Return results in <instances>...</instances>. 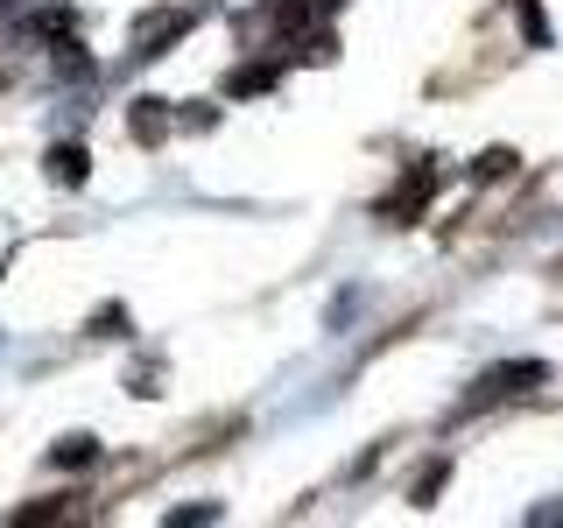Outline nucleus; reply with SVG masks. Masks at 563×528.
Returning <instances> with one entry per match:
<instances>
[{
    "mask_svg": "<svg viewBox=\"0 0 563 528\" xmlns=\"http://www.w3.org/2000/svg\"><path fill=\"white\" fill-rule=\"evenodd\" d=\"M536 381H550V366H542V360H507V366H493V374H479V387H472L457 409L479 416V409H493V402H507V395H528Z\"/></svg>",
    "mask_w": 563,
    "mask_h": 528,
    "instance_id": "f257e3e1",
    "label": "nucleus"
},
{
    "mask_svg": "<svg viewBox=\"0 0 563 528\" xmlns=\"http://www.w3.org/2000/svg\"><path fill=\"white\" fill-rule=\"evenodd\" d=\"M184 29H190V8H148L134 22V57H163V43L184 35Z\"/></svg>",
    "mask_w": 563,
    "mask_h": 528,
    "instance_id": "f03ea898",
    "label": "nucleus"
},
{
    "mask_svg": "<svg viewBox=\"0 0 563 528\" xmlns=\"http://www.w3.org/2000/svg\"><path fill=\"white\" fill-rule=\"evenodd\" d=\"M85 163H92V155H85L78 141H57V148H49V184H85Z\"/></svg>",
    "mask_w": 563,
    "mask_h": 528,
    "instance_id": "7ed1b4c3",
    "label": "nucleus"
},
{
    "mask_svg": "<svg viewBox=\"0 0 563 528\" xmlns=\"http://www.w3.org/2000/svg\"><path fill=\"white\" fill-rule=\"evenodd\" d=\"M134 134H141V141H163V134H169L163 99H134Z\"/></svg>",
    "mask_w": 563,
    "mask_h": 528,
    "instance_id": "20e7f679",
    "label": "nucleus"
},
{
    "mask_svg": "<svg viewBox=\"0 0 563 528\" xmlns=\"http://www.w3.org/2000/svg\"><path fill=\"white\" fill-rule=\"evenodd\" d=\"M92 458H99V444H92V437H64V444L49 451V465H92Z\"/></svg>",
    "mask_w": 563,
    "mask_h": 528,
    "instance_id": "39448f33",
    "label": "nucleus"
},
{
    "mask_svg": "<svg viewBox=\"0 0 563 528\" xmlns=\"http://www.w3.org/2000/svg\"><path fill=\"white\" fill-rule=\"evenodd\" d=\"M29 29H35V35H70V29H78V14H70V8H43Z\"/></svg>",
    "mask_w": 563,
    "mask_h": 528,
    "instance_id": "423d86ee",
    "label": "nucleus"
},
{
    "mask_svg": "<svg viewBox=\"0 0 563 528\" xmlns=\"http://www.w3.org/2000/svg\"><path fill=\"white\" fill-rule=\"evenodd\" d=\"M57 78H92V57H78V50H57Z\"/></svg>",
    "mask_w": 563,
    "mask_h": 528,
    "instance_id": "0eeeda50",
    "label": "nucleus"
},
{
    "mask_svg": "<svg viewBox=\"0 0 563 528\" xmlns=\"http://www.w3.org/2000/svg\"><path fill=\"white\" fill-rule=\"evenodd\" d=\"M120 324H128V310H120V304H106V310L92 317V331H99V339H120Z\"/></svg>",
    "mask_w": 563,
    "mask_h": 528,
    "instance_id": "6e6552de",
    "label": "nucleus"
},
{
    "mask_svg": "<svg viewBox=\"0 0 563 528\" xmlns=\"http://www.w3.org/2000/svg\"><path fill=\"white\" fill-rule=\"evenodd\" d=\"M507 169H515V155H507V148H486L479 155V176H507Z\"/></svg>",
    "mask_w": 563,
    "mask_h": 528,
    "instance_id": "1a4fd4ad",
    "label": "nucleus"
}]
</instances>
